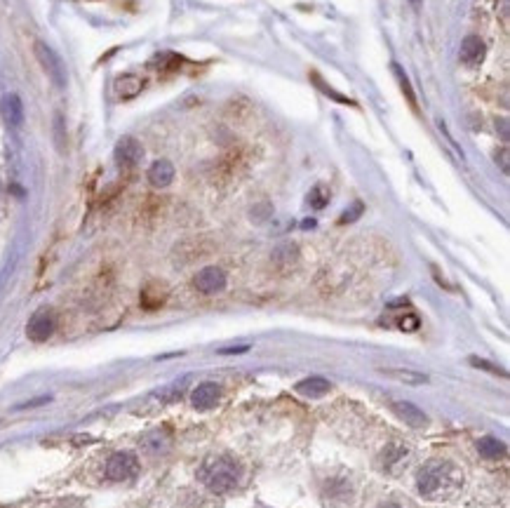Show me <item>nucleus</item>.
<instances>
[{
    "label": "nucleus",
    "instance_id": "30",
    "mask_svg": "<svg viewBox=\"0 0 510 508\" xmlns=\"http://www.w3.org/2000/svg\"><path fill=\"white\" fill-rule=\"evenodd\" d=\"M409 3L414 5V8H418V0H409Z\"/></svg>",
    "mask_w": 510,
    "mask_h": 508
},
{
    "label": "nucleus",
    "instance_id": "18",
    "mask_svg": "<svg viewBox=\"0 0 510 508\" xmlns=\"http://www.w3.org/2000/svg\"><path fill=\"white\" fill-rule=\"evenodd\" d=\"M158 285L153 282V285H148L144 292H141V304H144V308H158V306H163V301L167 297V292L163 287H160V292H156Z\"/></svg>",
    "mask_w": 510,
    "mask_h": 508
},
{
    "label": "nucleus",
    "instance_id": "20",
    "mask_svg": "<svg viewBox=\"0 0 510 508\" xmlns=\"http://www.w3.org/2000/svg\"><path fill=\"white\" fill-rule=\"evenodd\" d=\"M311 78H313V82H315V85H318V87H320V92H322V94H327V96H332V99H334V101H341V104H351V99H348V96H341V94L337 92V89H334L332 85H327V82H325V80H322V78H320V75H318V73H315V71H313V73H311Z\"/></svg>",
    "mask_w": 510,
    "mask_h": 508
},
{
    "label": "nucleus",
    "instance_id": "26",
    "mask_svg": "<svg viewBox=\"0 0 510 508\" xmlns=\"http://www.w3.org/2000/svg\"><path fill=\"white\" fill-rule=\"evenodd\" d=\"M360 212H363V205H355V208H353V212H351V215H348V212H346V215L344 217H341V224H346V222H351V219H355V217H358L360 215Z\"/></svg>",
    "mask_w": 510,
    "mask_h": 508
},
{
    "label": "nucleus",
    "instance_id": "27",
    "mask_svg": "<svg viewBox=\"0 0 510 508\" xmlns=\"http://www.w3.org/2000/svg\"><path fill=\"white\" fill-rule=\"evenodd\" d=\"M501 167H503V172H508V149L506 146L501 149Z\"/></svg>",
    "mask_w": 510,
    "mask_h": 508
},
{
    "label": "nucleus",
    "instance_id": "22",
    "mask_svg": "<svg viewBox=\"0 0 510 508\" xmlns=\"http://www.w3.org/2000/svg\"><path fill=\"white\" fill-rule=\"evenodd\" d=\"M327 201H329V196H327V191L322 189V186H318V189H313V191H311V196H308V203H311L315 210L325 208V203H327Z\"/></svg>",
    "mask_w": 510,
    "mask_h": 508
},
{
    "label": "nucleus",
    "instance_id": "25",
    "mask_svg": "<svg viewBox=\"0 0 510 508\" xmlns=\"http://www.w3.org/2000/svg\"><path fill=\"white\" fill-rule=\"evenodd\" d=\"M470 363H473L475 368H484V370H492V372H496V375H506V372H503V370L494 368V365H487V363H484V360H480V358H470Z\"/></svg>",
    "mask_w": 510,
    "mask_h": 508
},
{
    "label": "nucleus",
    "instance_id": "3",
    "mask_svg": "<svg viewBox=\"0 0 510 508\" xmlns=\"http://www.w3.org/2000/svg\"><path fill=\"white\" fill-rule=\"evenodd\" d=\"M36 57H38V61H41V66L45 68V73L54 80V85H59V87L66 85V68H64L59 55H57L52 48H48L45 43H36Z\"/></svg>",
    "mask_w": 510,
    "mask_h": 508
},
{
    "label": "nucleus",
    "instance_id": "21",
    "mask_svg": "<svg viewBox=\"0 0 510 508\" xmlns=\"http://www.w3.org/2000/svg\"><path fill=\"white\" fill-rule=\"evenodd\" d=\"M151 64H153V66H158V68H163V71H172L177 64H182V59H179L177 55H172V52H160Z\"/></svg>",
    "mask_w": 510,
    "mask_h": 508
},
{
    "label": "nucleus",
    "instance_id": "29",
    "mask_svg": "<svg viewBox=\"0 0 510 508\" xmlns=\"http://www.w3.org/2000/svg\"><path fill=\"white\" fill-rule=\"evenodd\" d=\"M501 134H503V139H508V123L506 120H501Z\"/></svg>",
    "mask_w": 510,
    "mask_h": 508
},
{
    "label": "nucleus",
    "instance_id": "1",
    "mask_svg": "<svg viewBox=\"0 0 510 508\" xmlns=\"http://www.w3.org/2000/svg\"><path fill=\"white\" fill-rule=\"evenodd\" d=\"M463 485V471L456 468L451 461H428L421 466V471L416 475V487L421 492V497L430 501L449 499L451 494L458 492V487Z\"/></svg>",
    "mask_w": 510,
    "mask_h": 508
},
{
    "label": "nucleus",
    "instance_id": "12",
    "mask_svg": "<svg viewBox=\"0 0 510 508\" xmlns=\"http://www.w3.org/2000/svg\"><path fill=\"white\" fill-rule=\"evenodd\" d=\"M332 391V384L325 377H308L303 382L296 384V393L306 395V398H322L325 393Z\"/></svg>",
    "mask_w": 510,
    "mask_h": 508
},
{
    "label": "nucleus",
    "instance_id": "9",
    "mask_svg": "<svg viewBox=\"0 0 510 508\" xmlns=\"http://www.w3.org/2000/svg\"><path fill=\"white\" fill-rule=\"evenodd\" d=\"M219 398H221V389H219L217 384H200L196 391H193L191 400H193V407L196 409H212L217 407Z\"/></svg>",
    "mask_w": 510,
    "mask_h": 508
},
{
    "label": "nucleus",
    "instance_id": "10",
    "mask_svg": "<svg viewBox=\"0 0 510 508\" xmlns=\"http://www.w3.org/2000/svg\"><path fill=\"white\" fill-rule=\"evenodd\" d=\"M391 409L395 412V416H400V419H402L405 423H409V426H414V428H421V426H425V423H428L425 414L416 407V405H411V402H405V400L391 402Z\"/></svg>",
    "mask_w": 510,
    "mask_h": 508
},
{
    "label": "nucleus",
    "instance_id": "28",
    "mask_svg": "<svg viewBox=\"0 0 510 508\" xmlns=\"http://www.w3.org/2000/svg\"><path fill=\"white\" fill-rule=\"evenodd\" d=\"M59 508H82L78 501H73V499H68V501H64V504Z\"/></svg>",
    "mask_w": 510,
    "mask_h": 508
},
{
    "label": "nucleus",
    "instance_id": "23",
    "mask_svg": "<svg viewBox=\"0 0 510 508\" xmlns=\"http://www.w3.org/2000/svg\"><path fill=\"white\" fill-rule=\"evenodd\" d=\"M400 330H405V332L418 330V316H414V313H407V316H402L400 318Z\"/></svg>",
    "mask_w": 510,
    "mask_h": 508
},
{
    "label": "nucleus",
    "instance_id": "24",
    "mask_svg": "<svg viewBox=\"0 0 510 508\" xmlns=\"http://www.w3.org/2000/svg\"><path fill=\"white\" fill-rule=\"evenodd\" d=\"M379 508H414L407 499H400V497H393V499H386L381 501Z\"/></svg>",
    "mask_w": 510,
    "mask_h": 508
},
{
    "label": "nucleus",
    "instance_id": "2",
    "mask_svg": "<svg viewBox=\"0 0 510 508\" xmlns=\"http://www.w3.org/2000/svg\"><path fill=\"white\" fill-rule=\"evenodd\" d=\"M200 480L212 492L226 494L235 490L238 482H240V464L228 454H212L200 468Z\"/></svg>",
    "mask_w": 510,
    "mask_h": 508
},
{
    "label": "nucleus",
    "instance_id": "11",
    "mask_svg": "<svg viewBox=\"0 0 510 508\" xmlns=\"http://www.w3.org/2000/svg\"><path fill=\"white\" fill-rule=\"evenodd\" d=\"M141 87H144V80L137 73H122L113 82V89L120 99H132V96H137L141 92Z\"/></svg>",
    "mask_w": 510,
    "mask_h": 508
},
{
    "label": "nucleus",
    "instance_id": "5",
    "mask_svg": "<svg viewBox=\"0 0 510 508\" xmlns=\"http://www.w3.org/2000/svg\"><path fill=\"white\" fill-rule=\"evenodd\" d=\"M193 285L203 294H217L226 287V273L219 266H205L203 271H198Z\"/></svg>",
    "mask_w": 510,
    "mask_h": 508
},
{
    "label": "nucleus",
    "instance_id": "19",
    "mask_svg": "<svg viewBox=\"0 0 510 508\" xmlns=\"http://www.w3.org/2000/svg\"><path fill=\"white\" fill-rule=\"evenodd\" d=\"M393 73H395V80H398V85L402 87V92L407 96V101H409V106L416 108V96H414V89H411V82H409V78H407V73L398 66V64H393Z\"/></svg>",
    "mask_w": 510,
    "mask_h": 508
},
{
    "label": "nucleus",
    "instance_id": "6",
    "mask_svg": "<svg viewBox=\"0 0 510 508\" xmlns=\"http://www.w3.org/2000/svg\"><path fill=\"white\" fill-rule=\"evenodd\" d=\"M141 156H144V151H141L139 141L134 137H122L118 141V146H115V163H118L122 170H132V167H137Z\"/></svg>",
    "mask_w": 510,
    "mask_h": 508
},
{
    "label": "nucleus",
    "instance_id": "17",
    "mask_svg": "<svg viewBox=\"0 0 510 508\" xmlns=\"http://www.w3.org/2000/svg\"><path fill=\"white\" fill-rule=\"evenodd\" d=\"M381 375L391 377V379H398V382H405V384H425L428 382V377L421 375V372H411V370H395V368H379Z\"/></svg>",
    "mask_w": 510,
    "mask_h": 508
},
{
    "label": "nucleus",
    "instance_id": "4",
    "mask_svg": "<svg viewBox=\"0 0 510 508\" xmlns=\"http://www.w3.org/2000/svg\"><path fill=\"white\" fill-rule=\"evenodd\" d=\"M139 471V461L137 456L130 452H118L108 459L106 464V475L111 480H130Z\"/></svg>",
    "mask_w": 510,
    "mask_h": 508
},
{
    "label": "nucleus",
    "instance_id": "14",
    "mask_svg": "<svg viewBox=\"0 0 510 508\" xmlns=\"http://www.w3.org/2000/svg\"><path fill=\"white\" fill-rule=\"evenodd\" d=\"M0 106H3L5 120H8L12 127L22 125V120H24V106H22V99H19L17 94H8Z\"/></svg>",
    "mask_w": 510,
    "mask_h": 508
},
{
    "label": "nucleus",
    "instance_id": "16",
    "mask_svg": "<svg viewBox=\"0 0 510 508\" xmlns=\"http://www.w3.org/2000/svg\"><path fill=\"white\" fill-rule=\"evenodd\" d=\"M477 452H480L484 459H501V456H506V445H503L501 440L492 438V435H484L477 442Z\"/></svg>",
    "mask_w": 510,
    "mask_h": 508
},
{
    "label": "nucleus",
    "instance_id": "15",
    "mask_svg": "<svg viewBox=\"0 0 510 508\" xmlns=\"http://www.w3.org/2000/svg\"><path fill=\"white\" fill-rule=\"evenodd\" d=\"M407 456H409V449L402 447V445H391L384 449V454H381V461H384V468L388 473H395L400 464H405Z\"/></svg>",
    "mask_w": 510,
    "mask_h": 508
},
{
    "label": "nucleus",
    "instance_id": "13",
    "mask_svg": "<svg viewBox=\"0 0 510 508\" xmlns=\"http://www.w3.org/2000/svg\"><path fill=\"white\" fill-rule=\"evenodd\" d=\"M172 179H174V165L170 160H156V163L151 165V170H148V182L153 186H158V189L170 186Z\"/></svg>",
    "mask_w": 510,
    "mask_h": 508
},
{
    "label": "nucleus",
    "instance_id": "7",
    "mask_svg": "<svg viewBox=\"0 0 510 508\" xmlns=\"http://www.w3.org/2000/svg\"><path fill=\"white\" fill-rule=\"evenodd\" d=\"M458 57H461V64H466V66L475 68L480 66L482 59H484V43L480 36H466L461 41V50H458Z\"/></svg>",
    "mask_w": 510,
    "mask_h": 508
},
{
    "label": "nucleus",
    "instance_id": "8",
    "mask_svg": "<svg viewBox=\"0 0 510 508\" xmlns=\"http://www.w3.org/2000/svg\"><path fill=\"white\" fill-rule=\"evenodd\" d=\"M54 332V316L50 311H38L34 318L29 320L27 334L34 342H45L50 334Z\"/></svg>",
    "mask_w": 510,
    "mask_h": 508
}]
</instances>
